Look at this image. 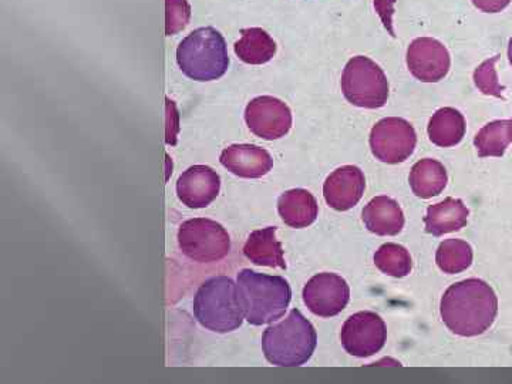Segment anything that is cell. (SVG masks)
Returning a JSON list of instances; mask_svg holds the SVG:
<instances>
[{
  "label": "cell",
  "mask_w": 512,
  "mask_h": 384,
  "mask_svg": "<svg viewBox=\"0 0 512 384\" xmlns=\"http://www.w3.org/2000/svg\"><path fill=\"white\" fill-rule=\"evenodd\" d=\"M441 318L454 335L474 338L493 326L498 313L494 289L481 279L451 285L441 298Z\"/></svg>",
  "instance_id": "6da1fadb"
},
{
  "label": "cell",
  "mask_w": 512,
  "mask_h": 384,
  "mask_svg": "<svg viewBox=\"0 0 512 384\" xmlns=\"http://www.w3.org/2000/svg\"><path fill=\"white\" fill-rule=\"evenodd\" d=\"M237 289L245 319L254 326L281 319L292 299L291 286L284 278L258 274L251 269L239 272Z\"/></svg>",
  "instance_id": "7a4b0ae2"
},
{
  "label": "cell",
  "mask_w": 512,
  "mask_h": 384,
  "mask_svg": "<svg viewBox=\"0 0 512 384\" xmlns=\"http://www.w3.org/2000/svg\"><path fill=\"white\" fill-rule=\"evenodd\" d=\"M318 346V335L311 322L298 309L288 318L269 326L262 336V349L272 365L299 367L311 360Z\"/></svg>",
  "instance_id": "3957f363"
},
{
  "label": "cell",
  "mask_w": 512,
  "mask_h": 384,
  "mask_svg": "<svg viewBox=\"0 0 512 384\" xmlns=\"http://www.w3.org/2000/svg\"><path fill=\"white\" fill-rule=\"evenodd\" d=\"M177 63L195 82H212L227 73L229 56L224 36L214 28L190 33L177 49Z\"/></svg>",
  "instance_id": "277c9868"
},
{
  "label": "cell",
  "mask_w": 512,
  "mask_h": 384,
  "mask_svg": "<svg viewBox=\"0 0 512 384\" xmlns=\"http://www.w3.org/2000/svg\"><path fill=\"white\" fill-rule=\"evenodd\" d=\"M194 316L211 332L229 333L241 328L245 316L237 284L228 276H214L205 281L195 293Z\"/></svg>",
  "instance_id": "5b68a950"
},
{
  "label": "cell",
  "mask_w": 512,
  "mask_h": 384,
  "mask_svg": "<svg viewBox=\"0 0 512 384\" xmlns=\"http://www.w3.org/2000/svg\"><path fill=\"white\" fill-rule=\"evenodd\" d=\"M342 92L353 106L380 109L389 99V82L379 64L369 57L356 56L343 70Z\"/></svg>",
  "instance_id": "8992f818"
},
{
  "label": "cell",
  "mask_w": 512,
  "mask_h": 384,
  "mask_svg": "<svg viewBox=\"0 0 512 384\" xmlns=\"http://www.w3.org/2000/svg\"><path fill=\"white\" fill-rule=\"evenodd\" d=\"M178 245L191 261L212 264L222 261L229 254L231 238L227 229L217 221L194 218L183 222L178 229Z\"/></svg>",
  "instance_id": "52a82bcc"
},
{
  "label": "cell",
  "mask_w": 512,
  "mask_h": 384,
  "mask_svg": "<svg viewBox=\"0 0 512 384\" xmlns=\"http://www.w3.org/2000/svg\"><path fill=\"white\" fill-rule=\"evenodd\" d=\"M416 144V130L409 121L399 117L380 120L370 133L373 156L386 164L404 163L412 157Z\"/></svg>",
  "instance_id": "ba28073f"
},
{
  "label": "cell",
  "mask_w": 512,
  "mask_h": 384,
  "mask_svg": "<svg viewBox=\"0 0 512 384\" xmlns=\"http://www.w3.org/2000/svg\"><path fill=\"white\" fill-rule=\"evenodd\" d=\"M340 340L349 355L360 359L376 355L386 345V323L375 312L355 313L343 325Z\"/></svg>",
  "instance_id": "9c48e42d"
},
{
  "label": "cell",
  "mask_w": 512,
  "mask_h": 384,
  "mask_svg": "<svg viewBox=\"0 0 512 384\" xmlns=\"http://www.w3.org/2000/svg\"><path fill=\"white\" fill-rule=\"evenodd\" d=\"M303 302L313 315L320 318H333L348 306L350 288L342 276L318 274L303 288Z\"/></svg>",
  "instance_id": "30bf717a"
},
{
  "label": "cell",
  "mask_w": 512,
  "mask_h": 384,
  "mask_svg": "<svg viewBox=\"0 0 512 384\" xmlns=\"http://www.w3.org/2000/svg\"><path fill=\"white\" fill-rule=\"evenodd\" d=\"M245 121L256 137L279 140L291 131L292 111L284 101L275 97H256L245 110Z\"/></svg>",
  "instance_id": "8fae6325"
},
{
  "label": "cell",
  "mask_w": 512,
  "mask_h": 384,
  "mask_svg": "<svg viewBox=\"0 0 512 384\" xmlns=\"http://www.w3.org/2000/svg\"><path fill=\"white\" fill-rule=\"evenodd\" d=\"M407 66L410 73L423 83H437L450 70V53L443 43L431 37L413 40L407 49Z\"/></svg>",
  "instance_id": "7c38bea8"
},
{
  "label": "cell",
  "mask_w": 512,
  "mask_h": 384,
  "mask_svg": "<svg viewBox=\"0 0 512 384\" xmlns=\"http://www.w3.org/2000/svg\"><path fill=\"white\" fill-rule=\"evenodd\" d=\"M221 178L207 165H194L180 175L177 181L178 200L192 210L207 208L217 200Z\"/></svg>",
  "instance_id": "4fadbf2b"
},
{
  "label": "cell",
  "mask_w": 512,
  "mask_h": 384,
  "mask_svg": "<svg viewBox=\"0 0 512 384\" xmlns=\"http://www.w3.org/2000/svg\"><path fill=\"white\" fill-rule=\"evenodd\" d=\"M366 178L355 165H345L333 171L323 185V197L336 211H348L362 200Z\"/></svg>",
  "instance_id": "5bb4252c"
},
{
  "label": "cell",
  "mask_w": 512,
  "mask_h": 384,
  "mask_svg": "<svg viewBox=\"0 0 512 384\" xmlns=\"http://www.w3.org/2000/svg\"><path fill=\"white\" fill-rule=\"evenodd\" d=\"M221 164L241 178H261L274 167L271 154L252 144H234L222 151Z\"/></svg>",
  "instance_id": "9a60e30c"
},
{
  "label": "cell",
  "mask_w": 512,
  "mask_h": 384,
  "mask_svg": "<svg viewBox=\"0 0 512 384\" xmlns=\"http://www.w3.org/2000/svg\"><path fill=\"white\" fill-rule=\"evenodd\" d=\"M366 228L380 237H394L404 228V214L399 202L389 197L373 198L363 210Z\"/></svg>",
  "instance_id": "2e32d148"
},
{
  "label": "cell",
  "mask_w": 512,
  "mask_h": 384,
  "mask_svg": "<svg viewBox=\"0 0 512 384\" xmlns=\"http://www.w3.org/2000/svg\"><path fill=\"white\" fill-rule=\"evenodd\" d=\"M468 208L461 200L446 198L439 204L430 205L424 217L427 234L443 237L444 234L460 231L467 225Z\"/></svg>",
  "instance_id": "e0dca14e"
},
{
  "label": "cell",
  "mask_w": 512,
  "mask_h": 384,
  "mask_svg": "<svg viewBox=\"0 0 512 384\" xmlns=\"http://www.w3.org/2000/svg\"><path fill=\"white\" fill-rule=\"evenodd\" d=\"M278 212L289 227L306 228L318 218L319 205L311 192L295 188L279 197Z\"/></svg>",
  "instance_id": "ac0fdd59"
},
{
  "label": "cell",
  "mask_w": 512,
  "mask_h": 384,
  "mask_svg": "<svg viewBox=\"0 0 512 384\" xmlns=\"http://www.w3.org/2000/svg\"><path fill=\"white\" fill-rule=\"evenodd\" d=\"M244 255L255 265L286 269L284 249L276 239V228L258 229L249 235Z\"/></svg>",
  "instance_id": "d6986e66"
},
{
  "label": "cell",
  "mask_w": 512,
  "mask_h": 384,
  "mask_svg": "<svg viewBox=\"0 0 512 384\" xmlns=\"http://www.w3.org/2000/svg\"><path fill=\"white\" fill-rule=\"evenodd\" d=\"M427 133L437 147H454L466 136V120L460 111L444 107L431 117Z\"/></svg>",
  "instance_id": "ffe728a7"
},
{
  "label": "cell",
  "mask_w": 512,
  "mask_h": 384,
  "mask_svg": "<svg viewBox=\"0 0 512 384\" xmlns=\"http://www.w3.org/2000/svg\"><path fill=\"white\" fill-rule=\"evenodd\" d=\"M447 171L440 161L424 158L414 164L410 173L409 183L414 195L423 200L437 197L447 187Z\"/></svg>",
  "instance_id": "44dd1931"
},
{
  "label": "cell",
  "mask_w": 512,
  "mask_h": 384,
  "mask_svg": "<svg viewBox=\"0 0 512 384\" xmlns=\"http://www.w3.org/2000/svg\"><path fill=\"white\" fill-rule=\"evenodd\" d=\"M241 35V39L235 43L234 49L242 62L259 66V64H265L274 59L276 43L264 29H244Z\"/></svg>",
  "instance_id": "7402d4cb"
},
{
  "label": "cell",
  "mask_w": 512,
  "mask_h": 384,
  "mask_svg": "<svg viewBox=\"0 0 512 384\" xmlns=\"http://www.w3.org/2000/svg\"><path fill=\"white\" fill-rule=\"evenodd\" d=\"M512 141V120H497L478 131L474 146L480 157H503Z\"/></svg>",
  "instance_id": "603a6c76"
},
{
  "label": "cell",
  "mask_w": 512,
  "mask_h": 384,
  "mask_svg": "<svg viewBox=\"0 0 512 384\" xmlns=\"http://www.w3.org/2000/svg\"><path fill=\"white\" fill-rule=\"evenodd\" d=\"M436 262L444 274H460L473 264V248L461 239H447L437 249Z\"/></svg>",
  "instance_id": "cb8c5ba5"
},
{
  "label": "cell",
  "mask_w": 512,
  "mask_h": 384,
  "mask_svg": "<svg viewBox=\"0 0 512 384\" xmlns=\"http://www.w3.org/2000/svg\"><path fill=\"white\" fill-rule=\"evenodd\" d=\"M375 265L383 274L404 278L412 272L413 262L409 251L402 245L384 244L375 254Z\"/></svg>",
  "instance_id": "d4e9b609"
},
{
  "label": "cell",
  "mask_w": 512,
  "mask_h": 384,
  "mask_svg": "<svg viewBox=\"0 0 512 384\" xmlns=\"http://www.w3.org/2000/svg\"><path fill=\"white\" fill-rule=\"evenodd\" d=\"M191 19L188 0H165V35L174 36L187 28Z\"/></svg>",
  "instance_id": "484cf974"
},
{
  "label": "cell",
  "mask_w": 512,
  "mask_h": 384,
  "mask_svg": "<svg viewBox=\"0 0 512 384\" xmlns=\"http://www.w3.org/2000/svg\"><path fill=\"white\" fill-rule=\"evenodd\" d=\"M498 57L500 56L487 60L474 73L476 86L487 96L503 97L504 87L498 82L497 72H495Z\"/></svg>",
  "instance_id": "4316f807"
},
{
  "label": "cell",
  "mask_w": 512,
  "mask_h": 384,
  "mask_svg": "<svg viewBox=\"0 0 512 384\" xmlns=\"http://www.w3.org/2000/svg\"><path fill=\"white\" fill-rule=\"evenodd\" d=\"M394 3H396V0H375V8L377 13H379L380 18L383 20L384 28L389 30V33L392 36H394L392 19L394 13Z\"/></svg>",
  "instance_id": "83f0119b"
},
{
  "label": "cell",
  "mask_w": 512,
  "mask_h": 384,
  "mask_svg": "<svg viewBox=\"0 0 512 384\" xmlns=\"http://www.w3.org/2000/svg\"><path fill=\"white\" fill-rule=\"evenodd\" d=\"M473 3L481 12L497 13L507 8L511 0H473Z\"/></svg>",
  "instance_id": "f1b7e54d"
},
{
  "label": "cell",
  "mask_w": 512,
  "mask_h": 384,
  "mask_svg": "<svg viewBox=\"0 0 512 384\" xmlns=\"http://www.w3.org/2000/svg\"><path fill=\"white\" fill-rule=\"evenodd\" d=\"M508 59H510V63L512 66V37L510 39V45H508Z\"/></svg>",
  "instance_id": "f546056e"
}]
</instances>
